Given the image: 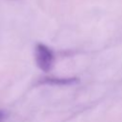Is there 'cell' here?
<instances>
[{
  "instance_id": "cell-1",
  "label": "cell",
  "mask_w": 122,
  "mask_h": 122,
  "mask_svg": "<svg viewBox=\"0 0 122 122\" xmlns=\"http://www.w3.org/2000/svg\"><path fill=\"white\" fill-rule=\"evenodd\" d=\"M36 65L44 71H50L53 66L54 55L52 51L44 44H37L34 51Z\"/></svg>"
},
{
  "instance_id": "cell-3",
  "label": "cell",
  "mask_w": 122,
  "mask_h": 122,
  "mask_svg": "<svg viewBox=\"0 0 122 122\" xmlns=\"http://www.w3.org/2000/svg\"><path fill=\"white\" fill-rule=\"evenodd\" d=\"M4 118H5V112H2V111H0V122H2Z\"/></svg>"
},
{
  "instance_id": "cell-2",
  "label": "cell",
  "mask_w": 122,
  "mask_h": 122,
  "mask_svg": "<svg viewBox=\"0 0 122 122\" xmlns=\"http://www.w3.org/2000/svg\"><path fill=\"white\" fill-rule=\"evenodd\" d=\"M78 82L79 79L76 77H70V78L46 77L40 80L41 84H48V85H71V84H76Z\"/></svg>"
}]
</instances>
